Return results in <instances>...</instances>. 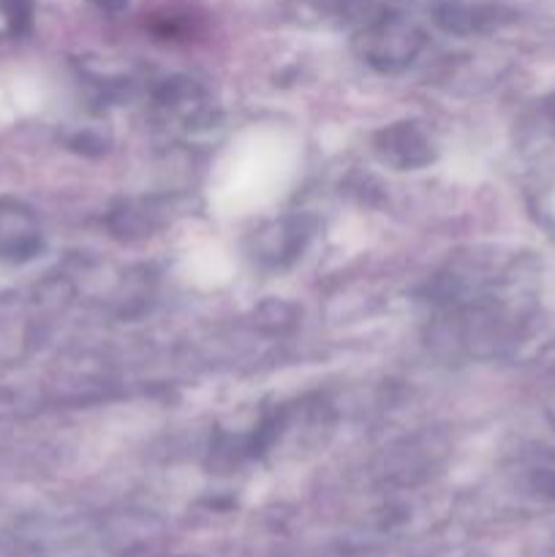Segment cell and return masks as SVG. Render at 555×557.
I'll list each match as a JSON object with an SVG mask.
<instances>
[{
  "label": "cell",
  "mask_w": 555,
  "mask_h": 557,
  "mask_svg": "<svg viewBox=\"0 0 555 557\" xmlns=\"http://www.w3.org/2000/svg\"><path fill=\"white\" fill-rule=\"evenodd\" d=\"M359 58L379 71H400L411 63L424 47V33L414 20L392 9H381L365 22L354 38Z\"/></svg>",
  "instance_id": "6da1fadb"
},
{
  "label": "cell",
  "mask_w": 555,
  "mask_h": 557,
  "mask_svg": "<svg viewBox=\"0 0 555 557\" xmlns=\"http://www.w3.org/2000/svg\"><path fill=\"white\" fill-rule=\"evenodd\" d=\"M373 150L381 163H390L397 172H414L435 161L433 139L414 120H400L381 128L373 139Z\"/></svg>",
  "instance_id": "7a4b0ae2"
},
{
  "label": "cell",
  "mask_w": 555,
  "mask_h": 557,
  "mask_svg": "<svg viewBox=\"0 0 555 557\" xmlns=\"http://www.w3.org/2000/svg\"><path fill=\"white\" fill-rule=\"evenodd\" d=\"M435 25L455 36H482L509 20V9L501 0H435Z\"/></svg>",
  "instance_id": "3957f363"
},
{
  "label": "cell",
  "mask_w": 555,
  "mask_h": 557,
  "mask_svg": "<svg viewBox=\"0 0 555 557\" xmlns=\"http://www.w3.org/2000/svg\"><path fill=\"white\" fill-rule=\"evenodd\" d=\"M41 250L36 221L20 207L0 205V261L22 264Z\"/></svg>",
  "instance_id": "277c9868"
},
{
  "label": "cell",
  "mask_w": 555,
  "mask_h": 557,
  "mask_svg": "<svg viewBox=\"0 0 555 557\" xmlns=\"http://www.w3.org/2000/svg\"><path fill=\"white\" fill-rule=\"evenodd\" d=\"M303 218H292V221H283L278 223L275 232L264 234L261 237V245H264V256L261 259H270V261H292L299 250L305 248V243L310 239V232L313 228H305L303 226Z\"/></svg>",
  "instance_id": "5b68a950"
},
{
  "label": "cell",
  "mask_w": 555,
  "mask_h": 557,
  "mask_svg": "<svg viewBox=\"0 0 555 557\" xmlns=\"http://www.w3.org/2000/svg\"><path fill=\"white\" fill-rule=\"evenodd\" d=\"M36 5L33 0H0V33L22 38L33 30Z\"/></svg>",
  "instance_id": "8992f818"
},
{
  "label": "cell",
  "mask_w": 555,
  "mask_h": 557,
  "mask_svg": "<svg viewBox=\"0 0 555 557\" xmlns=\"http://www.w3.org/2000/svg\"><path fill=\"white\" fill-rule=\"evenodd\" d=\"M90 3L96 5V9L107 11V14H120V11L128 5V0H90Z\"/></svg>",
  "instance_id": "52a82bcc"
},
{
  "label": "cell",
  "mask_w": 555,
  "mask_h": 557,
  "mask_svg": "<svg viewBox=\"0 0 555 557\" xmlns=\"http://www.w3.org/2000/svg\"><path fill=\"white\" fill-rule=\"evenodd\" d=\"M547 120H550V128L555 131V98L550 101V107H547Z\"/></svg>",
  "instance_id": "ba28073f"
}]
</instances>
